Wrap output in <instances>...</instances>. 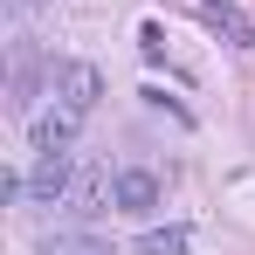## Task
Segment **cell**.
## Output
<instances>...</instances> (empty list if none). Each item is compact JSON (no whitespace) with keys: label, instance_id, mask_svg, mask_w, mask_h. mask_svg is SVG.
Returning <instances> with one entry per match:
<instances>
[{"label":"cell","instance_id":"1","mask_svg":"<svg viewBox=\"0 0 255 255\" xmlns=\"http://www.w3.org/2000/svg\"><path fill=\"white\" fill-rule=\"evenodd\" d=\"M55 207L69 214V221H97L104 207H118V172L104 166V159H76V179H69V193Z\"/></svg>","mask_w":255,"mask_h":255},{"label":"cell","instance_id":"2","mask_svg":"<svg viewBox=\"0 0 255 255\" xmlns=\"http://www.w3.org/2000/svg\"><path fill=\"white\" fill-rule=\"evenodd\" d=\"M69 179H76V152H42V166L28 179V200H35V207H55V200L69 193Z\"/></svg>","mask_w":255,"mask_h":255},{"label":"cell","instance_id":"3","mask_svg":"<svg viewBox=\"0 0 255 255\" xmlns=\"http://www.w3.org/2000/svg\"><path fill=\"white\" fill-rule=\"evenodd\" d=\"M55 97H62V104H69V111H97V97H104V83H97V69H90V62H62V69H55Z\"/></svg>","mask_w":255,"mask_h":255},{"label":"cell","instance_id":"4","mask_svg":"<svg viewBox=\"0 0 255 255\" xmlns=\"http://www.w3.org/2000/svg\"><path fill=\"white\" fill-rule=\"evenodd\" d=\"M193 14H200L228 48H249V14H242L235 0H193Z\"/></svg>","mask_w":255,"mask_h":255},{"label":"cell","instance_id":"5","mask_svg":"<svg viewBox=\"0 0 255 255\" xmlns=\"http://www.w3.org/2000/svg\"><path fill=\"white\" fill-rule=\"evenodd\" d=\"M76 125H83V111H69V104H55L48 118H35V152H69V138H76Z\"/></svg>","mask_w":255,"mask_h":255},{"label":"cell","instance_id":"6","mask_svg":"<svg viewBox=\"0 0 255 255\" xmlns=\"http://www.w3.org/2000/svg\"><path fill=\"white\" fill-rule=\"evenodd\" d=\"M118 207L125 214H152L159 207V179L152 172H118Z\"/></svg>","mask_w":255,"mask_h":255},{"label":"cell","instance_id":"7","mask_svg":"<svg viewBox=\"0 0 255 255\" xmlns=\"http://www.w3.org/2000/svg\"><path fill=\"white\" fill-rule=\"evenodd\" d=\"M138 255H186V228H145Z\"/></svg>","mask_w":255,"mask_h":255},{"label":"cell","instance_id":"8","mask_svg":"<svg viewBox=\"0 0 255 255\" xmlns=\"http://www.w3.org/2000/svg\"><path fill=\"white\" fill-rule=\"evenodd\" d=\"M42 255H111V249H104L97 235H48Z\"/></svg>","mask_w":255,"mask_h":255},{"label":"cell","instance_id":"9","mask_svg":"<svg viewBox=\"0 0 255 255\" xmlns=\"http://www.w3.org/2000/svg\"><path fill=\"white\" fill-rule=\"evenodd\" d=\"M138 48H145V62H159V55H166V35H159V21H145V28H138Z\"/></svg>","mask_w":255,"mask_h":255},{"label":"cell","instance_id":"10","mask_svg":"<svg viewBox=\"0 0 255 255\" xmlns=\"http://www.w3.org/2000/svg\"><path fill=\"white\" fill-rule=\"evenodd\" d=\"M14 7H21V14H42V7H48V0H14Z\"/></svg>","mask_w":255,"mask_h":255}]
</instances>
